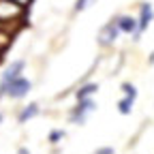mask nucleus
I'll return each mask as SVG.
<instances>
[{
	"instance_id": "f257e3e1",
	"label": "nucleus",
	"mask_w": 154,
	"mask_h": 154,
	"mask_svg": "<svg viewBox=\"0 0 154 154\" xmlns=\"http://www.w3.org/2000/svg\"><path fill=\"white\" fill-rule=\"evenodd\" d=\"M24 15V7L13 2V0H0V22L9 24L13 19H19Z\"/></svg>"
},
{
	"instance_id": "f03ea898",
	"label": "nucleus",
	"mask_w": 154,
	"mask_h": 154,
	"mask_svg": "<svg viewBox=\"0 0 154 154\" xmlns=\"http://www.w3.org/2000/svg\"><path fill=\"white\" fill-rule=\"evenodd\" d=\"M22 71H24V60H15L5 73H2V79H0V96H5V88L17 79V77H22Z\"/></svg>"
},
{
	"instance_id": "7ed1b4c3",
	"label": "nucleus",
	"mask_w": 154,
	"mask_h": 154,
	"mask_svg": "<svg viewBox=\"0 0 154 154\" xmlns=\"http://www.w3.org/2000/svg\"><path fill=\"white\" fill-rule=\"evenodd\" d=\"M28 92H30V82L24 79V77H17V79H13L5 88V94H9L11 99H22V96H26Z\"/></svg>"
},
{
	"instance_id": "20e7f679",
	"label": "nucleus",
	"mask_w": 154,
	"mask_h": 154,
	"mask_svg": "<svg viewBox=\"0 0 154 154\" xmlns=\"http://www.w3.org/2000/svg\"><path fill=\"white\" fill-rule=\"evenodd\" d=\"M94 109H96V103H94L92 99H82V101H79V105L75 107V111H73V116H71V120H73V122L84 124L86 113H90V111H94Z\"/></svg>"
},
{
	"instance_id": "39448f33",
	"label": "nucleus",
	"mask_w": 154,
	"mask_h": 154,
	"mask_svg": "<svg viewBox=\"0 0 154 154\" xmlns=\"http://www.w3.org/2000/svg\"><path fill=\"white\" fill-rule=\"evenodd\" d=\"M118 32H120L118 22H116V19H111V22L101 30V34H99V43H101V45H109V43H113L116 38H118Z\"/></svg>"
},
{
	"instance_id": "423d86ee",
	"label": "nucleus",
	"mask_w": 154,
	"mask_h": 154,
	"mask_svg": "<svg viewBox=\"0 0 154 154\" xmlns=\"http://www.w3.org/2000/svg\"><path fill=\"white\" fill-rule=\"evenodd\" d=\"M116 22H118V28L120 32H126V34H137L139 32V19H135L131 15H120V17H116Z\"/></svg>"
},
{
	"instance_id": "0eeeda50",
	"label": "nucleus",
	"mask_w": 154,
	"mask_h": 154,
	"mask_svg": "<svg viewBox=\"0 0 154 154\" xmlns=\"http://www.w3.org/2000/svg\"><path fill=\"white\" fill-rule=\"evenodd\" d=\"M152 17H154V11H152V5L150 2H143L141 5V11H139V32L135 34V38H139V34L150 26V22H152Z\"/></svg>"
},
{
	"instance_id": "6e6552de",
	"label": "nucleus",
	"mask_w": 154,
	"mask_h": 154,
	"mask_svg": "<svg viewBox=\"0 0 154 154\" xmlns=\"http://www.w3.org/2000/svg\"><path fill=\"white\" fill-rule=\"evenodd\" d=\"M36 113H38V105H36V103H30L28 107H24V109H22V113H19V118H17V120L24 124V122H28L30 118H34Z\"/></svg>"
},
{
	"instance_id": "1a4fd4ad",
	"label": "nucleus",
	"mask_w": 154,
	"mask_h": 154,
	"mask_svg": "<svg viewBox=\"0 0 154 154\" xmlns=\"http://www.w3.org/2000/svg\"><path fill=\"white\" fill-rule=\"evenodd\" d=\"M96 90H99V86H96V84H86V86H82L79 90L75 92V96H77V99L82 101V99H88L90 94H94Z\"/></svg>"
},
{
	"instance_id": "9d476101",
	"label": "nucleus",
	"mask_w": 154,
	"mask_h": 154,
	"mask_svg": "<svg viewBox=\"0 0 154 154\" xmlns=\"http://www.w3.org/2000/svg\"><path fill=\"white\" fill-rule=\"evenodd\" d=\"M133 101L135 99H131V96H124V99L118 103V109H120V113H131V109H133Z\"/></svg>"
},
{
	"instance_id": "9b49d317",
	"label": "nucleus",
	"mask_w": 154,
	"mask_h": 154,
	"mask_svg": "<svg viewBox=\"0 0 154 154\" xmlns=\"http://www.w3.org/2000/svg\"><path fill=\"white\" fill-rule=\"evenodd\" d=\"M122 90H124L126 96H131V99H135V96H137V90H135L133 84H122Z\"/></svg>"
},
{
	"instance_id": "f8f14e48",
	"label": "nucleus",
	"mask_w": 154,
	"mask_h": 154,
	"mask_svg": "<svg viewBox=\"0 0 154 154\" xmlns=\"http://www.w3.org/2000/svg\"><path fill=\"white\" fill-rule=\"evenodd\" d=\"M62 137H64V131H54L49 135V141L51 143H58V139H62Z\"/></svg>"
},
{
	"instance_id": "ddd939ff",
	"label": "nucleus",
	"mask_w": 154,
	"mask_h": 154,
	"mask_svg": "<svg viewBox=\"0 0 154 154\" xmlns=\"http://www.w3.org/2000/svg\"><path fill=\"white\" fill-rule=\"evenodd\" d=\"M88 2H90V0H77V5H75V11H84V9L88 7Z\"/></svg>"
},
{
	"instance_id": "4468645a",
	"label": "nucleus",
	"mask_w": 154,
	"mask_h": 154,
	"mask_svg": "<svg viewBox=\"0 0 154 154\" xmlns=\"http://www.w3.org/2000/svg\"><path fill=\"white\" fill-rule=\"evenodd\" d=\"M96 154H113V148H101Z\"/></svg>"
},
{
	"instance_id": "2eb2a0df",
	"label": "nucleus",
	"mask_w": 154,
	"mask_h": 154,
	"mask_svg": "<svg viewBox=\"0 0 154 154\" xmlns=\"http://www.w3.org/2000/svg\"><path fill=\"white\" fill-rule=\"evenodd\" d=\"M13 2H17V5H22V7H26V5L30 2V0H13Z\"/></svg>"
},
{
	"instance_id": "dca6fc26",
	"label": "nucleus",
	"mask_w": 154,
	"mask_h": 154,
	"mask_svg": "<svg viewBox=\"0 0 154 154\" xmlns=\"http://www.w3.org/2000/svg\"><path fill=\"white\" fill-rule=\"evenodd\" d=\"M19 154H30V152H28L26 148H22V150H19Z\"/></svg>"
},
{
	"instance_id": "f3484780",
	"label": "nucleus",
	"mask_w": 154,
	"mask_h": 154,
	"mask_svg": "<svg viewBox=\"0 0 154 154\" xmlns=\"http://www.w3.org/2000/svg\"><path fill=\"white\" fill-rule=\"evenodd\" d=\"M2 26H5V24H2V22H0V28H2Z\"/></svg>"
},
{
	"instance_id": "a211bd4d",
	"label": "nucleus",
	"mask_w": 154,
	"mask_h": 154,
	"mask_svg": "<svg viewBox=\"0 0 154 154\" xmlns=\"http://www.w3.org/2000/svg\"><path fill=\"white\" fill-rule=\"evenodd\" d=\"M0 122H2V116H0Z\"/></svg>"
}]
</instances>
